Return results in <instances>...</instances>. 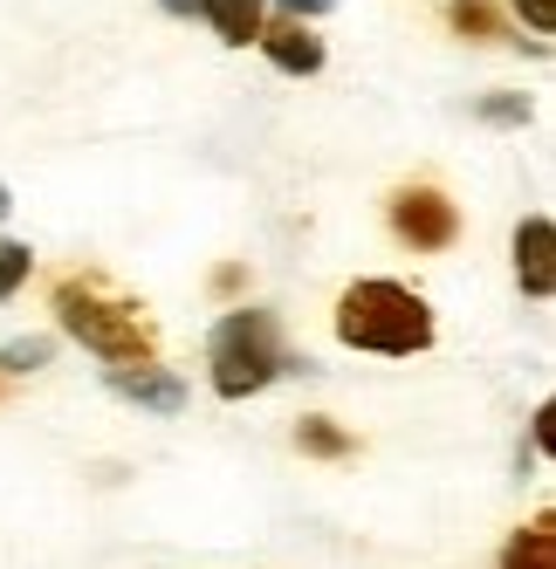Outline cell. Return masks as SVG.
<instances>
[{
	"label": "cell",
	"mask_w": 556,
	"mask_h": 569,
	"mask_svg": "<svg viewBox=\"0 0 556 569\" xmlns=\"http://www.w3.org/2000/svg\"><path fill=\"white\" fill-rule=\"evenodd\" d=\"M49 357H56L49 337H14V343H0V371H42Z\"/></svg>",
	"instance_id": "12"
},
{
	"label": "cell",
	"mask_w": 556,
	"mask_h": 569,
	"mask_svg": "<svg viewBox=\"0 0 556 569\" xmlns=\"http://www.w3.org/2000/svg\"><path fill=\"white\" fill-rule=\"evenodd\" d=\"M447 21L467 34V42H495V34H502V8H495V0H447Z\"/></svg>",
	"instance_id": "10"
},
{
	"label": "cell",
	"mask_w": 556,
	"mask_h": 569,
	"mask_svg": "<svg viewBox=\"0 0 556 569\" xmlns=\"http://www.w3.org/2000/svg\"><path fill=\"white\" fill-rule=\"evenodd\" d=\"M34 254H28V240H0V302H14V289L28 281Z\"/></svg>",
	"instance_id": "13"
},
{
	"label": "cell",
	"mask_w": 556,
	"mask_h": 569,
	"mask_svg": "<svg viewBox=\"0 0 556 569\" xmlns=\"http://www.w3.org/2000/svg\"><path fill=\"white\" fill-rule=\"evenodd\" d=\"M261 56L289 76H316L324 69V34H309L302 21H275V28H261Z\"/></svg>",
	"instance_id": "6"
},
{
	"label": "cell",
	"mask_w": 556,
	"mask_h": 569,
	"mask_svg": "<svg viewBox=\"0 0 556 569\" xmlns=\"http://www.w3.org/2000/svg\"><path fill=\"white\" fill-rule=\"evenodd\" d=\"M337 343L371 350V357H419L433 350V309L406 281H385V274L350 281L337 296Z\"/></svg>",
	"instance_id": "1"
},
{
	"label": "cell",
	"mask_w": 556,
	"mask_h": 569,
	"mask_svg": "<svg viewBox=\"0 0 556 569\" xmlns=\"http://www.w3.org/2000/svg\"><path fill=\"white\" fill-rule=\"evenodd\" d=\"M515 14H523L536 34H549L556 28V0H515Z\"/></svg>",
	"instance_id": "14"
},
{
	"label": "cell",
	"mask_w": 556,
	"mask_h": 569,
	"mask_svg": "<svg viewBox=\"0 0 556 569\" xmlns=\"http://www.w3.org/2000/svg\"><path fill=\"white\" fill-rule=\"evenodd\" d=\"M481 117H495V124H523V117H529V103H515V97H495V103H481Z\"/></svg>",
	"instance_id": "16"
},
{
	"label": "cell",
	"mask_w": 556,
	"mask_h": 569,
	"mask_svg": "<svg viewBox=\"0 0 556 569\" xmlns=\"http://www.w3.org/2000/svg\"><path fill=\"white\" fill-rule=\"evenodd\" d=\"M502 569H556V521H549V515H536L523 536L508 542Z\"/></svg>",
	"instance_id": "9"
},
{
	"label": "cell",
	"mask_w": 556,
	"mask_h": 569,
	"mask_svg": "<svg viewBox=\"0 0 556 569\" xmlns=\"http://www.w3.org/2000/svg\"><path fill=\"white\" fill-rule=\"evenodd\" d=\"M110 391H125V398H138L145 412H179L186 405V385L172 378V371H158V363H131V371H110Z\"/></svg>",
	"instance_id": "7"
},
{
	"label": "cell",
	"mask_w": 556,
	"mask_h": 569,
	"mask_svg": "<svg viewBox=\"0 0 556 569\" xmlns=\"http://www.w3.org/2000/svg\"><path fill=\"white\" fill-rule=\"evenodd\" d=\"M207 363H214V391L220 398H255V391H268L275 378H282L296 357L282 343V322H275L268 309H234V316L214 322Z\"/></svg>",
	"instance_id": "2"
},
{
	"label": "cell",
	"mask_w": 556,
	"mask_h": 569,
	"mask_svg": "<svg viewBox=\"0 0 556 569\" xmlns=\"http://www.w3.org/2000/svg\"><path fill=\"white\" fill-rule=\"evenodd\" d=\"M166 8H172V14H192V8H200V0H166Z\"/></svg>",
	"instance_id": "17"
},
{
	"label": "cell",
	"mask_w": 556,
	"mask_h": 569,
	"mask_svg": "<svg viewBox=\"0 0 556 569\" xmlns=\"http://www.w3.org/2000/svg\"><path fill=\"white\" fill-rule=\"evenodd\" d=\"M200 14H207V28L220 34L227 49H248V42H261V0H200Z\"/></svg>",
	"instance_id": "8"
},
{
	"label": "cell",
	"mask_w": 556,
	"mask_h": 569,
	"mask_svg": "<svg viewBox=\"0 0 556 569\" xmlns=\"http://www.w3.org/2000/svg\"><path fill=\"white\" fill-rule=\"evenodd\" d=\"M296 446H302V453H316V460H344L350 453V432H337L330 419H302L296 426Z\"/></svg>",
	"instance_id": "11"
},
{
	"label": "cell",
	"mask_w": 556,
	"mask_h": 569,
	"mask_svg": "<svg viewBox=\"0 0 556 569\" xmlns=\"http://www.w3.org/2000/svg\"><path fill=\"white\" fill-rule=\"evenodd\" d=\"M14 213V199H8V186H0V220H8Z\"/></svg>",
	"instance_id": "18"
},
{
	"label": "cell",
	"mask_w": 556,
	"mask_h": 569,
	"mask_svg": "<svg viewBox=\"0 0 556 569\" xmlns=\"http://www.w3.org/2000/svg\"><path fill=\"white\" fill-rule=\"evenodd\" d=\"M515 281H523V296H536V302L556 296V227H549V213H529L515 227Z\"/></svg>",
	"instance_id": "5"
},
{
	"label": "cell",
	"mask_w": 556,
	"mask_h": 569,
	"mask_svg": "<svg viewBox=\"0 0 556 569\" xmlns=\"http://www.w3.org/2000/svg\"><path fill=\"white\" fill-rule=\"evenodd\" d=\"M275 8H282L289 21H302V28H309L316 14H330V8H337V0H275Z\"/></svg>",
	"instance_id": "15"
},
{
	"label": "cell",
	"mask_w": 556,
	"mask_h": 569,
	"mask_svg": "<svg viewBox=\"0 0 556 569\" xmlns=\"http://www.w3.org/2000/svg\"><path fill=\"white\" fill-rule=\"evenodd\" d=\"M56 322H62V330L83 343V350H97L103 363H117V371L151 363V330L138 322V309H131V302L90 296L83 281H62V289H56Z\"/></svg>",
	"instance_id": "3"
},
{
	"label": "cell",
	"mask_w": 556,
	"mask_h": 569,
	"mask_svg": "<svg viewBox=\"0 0 556 569\" xmlns=\"http://www.w3.org/2000/svg\"><path fill=\"white\" fill-rule=\"evenodd\" d=\"M391 233H399L413 254H447L460 240V207L433 186H406V192H391Z\"/></svg>",
	"instance_id": "4"
}]
</instances>
